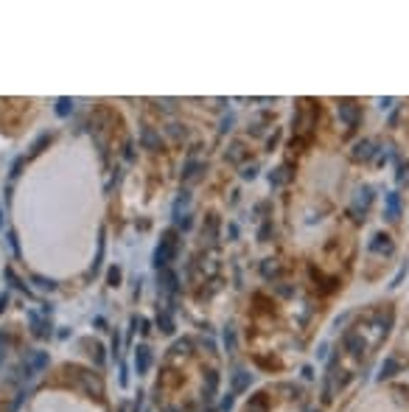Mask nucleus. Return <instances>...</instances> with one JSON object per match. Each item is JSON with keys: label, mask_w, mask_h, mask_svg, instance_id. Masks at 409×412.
<instances>
[{"label": "nucleus", "mask_w": 409, "mask_h": 412, "mask_svg": "<svg viewBox=\"0 0 409 412\" xmlns=\"http://www.w3.org/2000/svg\"><path fill=\"white\" fill-rule=\"evenodd\" d=\"M339 115H342L345 121H348L350 127H353V123H356V115H359V109H356V104L342 101V104H339Z\"/></svg>", "instance_id": "1"}, {"label": "nucleus", "mask_w": 409, "mask_h": 412, "mask_svg": "<svg viewBox=\"0 0 409 412\" xmlns=\"http://www.w3.org/2000/svg\"><path fill=\"white\" fill-rule=\"evenodd\" d=\"M398 213H401V196L392 191V194H387V216L398 219Z\"/></svg>", "instance_id": "2"}, {"label": "nucleus", "mask_w": 409, "mask_h": 412, "mask_svg": "<svg viewBox=\"0 0 409 412\" xmlns=\"http://www.w3.org/2000/svg\"><path fill=\"white\" fill-rule=\"evenodd\" d=\"M149 362H151V353H149V348H138V356H135V364H138V373H146V370H149Z\"/></svg>", "instance_id": "3"}, {"label": "nucleus", "mask_w": 409, "mask_h": 412, "mask_svg": "<svg viewBox=\"0 0 409 412\" xmlns=\"http://www.w3.org/2000/svg\"><path fill=\"white\" fill-rule=\"evenodd\" d=\"M395 370H398L395 356H387V359H384V364H381V379H387V376H395Z\"/></svg>", "instance_id": "4"}, {"label": "nucleus", "mask_w": 409, "mask_h": 412, "mask_svg": "<svg viewBox=\"0 0 409 412\" xmlns=\"http://www.w3.org/2000/svg\"><path fill=\"white\" fill-rule=\"evenodd\" d=\"M250 382H253V379H250V373H238V376H235V393H238V390H244Z\"/></svg>", "instance_id": "5"}, {"label": "nucleus", "mask_w": 409, "mask_h": 412, "mask_svg": "<svg viewBox=\"0 0 409 412\" xmlns=\"http://www.w3.org/2000/svg\"><path fill=\"white\" fill-rule=\"evenodd\" d=\"M56 112H59V115H67V112H70V101H67V98H62L59 107H56Z\"/></svg>", "instance_id": "6"}, {"label": "nucleus", "mask_w": 409, "mask_h": 412, "mask_svg": "<svg viewBox=\"0 0 409 412\" xmlns=\"http://www.w3.org/2000/svg\"><path fill=\"white\" fill-rule=\"evenodd\" d=\"M230 406H233V395H227V398L222 401V409H230Z\"/></svg>", "instance_id": "7"}, {"label": "nucleus", "mask_w": 409, "mask_h": 412, "mask_svg": "<svg viewBox=\"0 0 409 412\" xmlns=\"http://www.w3.org/2000/svg\"><path fill=\"white\" fill-rule=\"evenodd\" d=\"M253 177H255V166H253V169H247V171H244V180H253Z\"/></svg>", "instance_id": "8"}]
</instances>
